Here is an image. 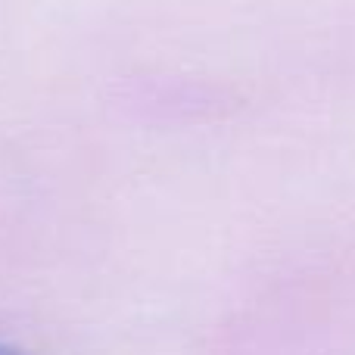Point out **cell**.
<instances>
[{
    "instance_id": "6da1fadb",
    "label": "cell",
    "mask_w": 355,
    "mask_h": 355,
    "mask_svg": "<svg viewBox=\"0 0 355 355\" xmlns=\"http://www.w3.org/2000/svg\"><path fill=\"white\" fill-rule=\"evenodd\" d=\"M0 355H28V352L16 349V346H6V343H0Z\"/></svg>"
}]
</instances>
